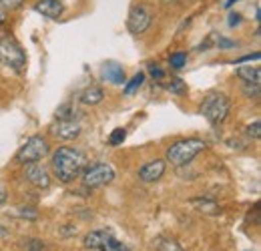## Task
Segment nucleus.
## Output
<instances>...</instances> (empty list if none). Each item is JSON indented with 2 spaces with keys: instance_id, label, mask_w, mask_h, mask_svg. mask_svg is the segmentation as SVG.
<instances>
[{
  "instance_id": "29",
  "label": "nucleus",
  "mask_w": 261,
  "mask_h": 251,
  "mask_svg": "<svg viewBox=\"0 0 261 251\" xmlns=\"http://www.w3.org/2000/svg\"><path fill=\"white\" fill-rule=\"evenodd\" d=\"M239 22H241L239 14H231V16H229V27H235V24H239Z\"/></svg>"
},
{
  "instance_id": "19",
  "label": "nucleus",
  "mask_w": 261,
  "mask_h": 251,
  "mask_svg": "<svg viewBox=\"0 0 261 251\" xmlns=\"http://www.w3.org/2000/svg\"><path fill=\"white\" fill-rule=\"evenodd\" d=\"M125 139H127V131L125 129H115L111 133V137H109V145L111 147H119V145H123Z\"/></svg>"
},
{
  "instance_id": "3",
  "label": "nucleus",
  "mask_w": 261,
  "mask_h": 251,
  "mask_svg": "<svg viewBox=\"0 0 261 251\" xmlns=\"http://www.w3.org/2000/svg\"><path fill=\"white\" fill-rule=\"evenodd\" d=\"M199 111L211 125H221L231 111V103L223 93H213L203 101Z\"/></svg>"
},
{
  "instance_id": "11",
  "label": "nucleus",
  "mask_w": 261,
  "mask_h": 251,
  "mask_svg": "<svg viewBox=\"0 0 261 251\" xmlns=\"http://www.w3.org/2000/svg\"><path fill=\"white\" fill-rule=\"evenodd\" d=\"M34 10H36L38 14H42V16H46V18L57 20V18L63 16L65 4H63L61 0H38V2L34 4Z\"/></svg>"
},
{
  "instance_id": "5",
  "label": "nucleus",
  "mask_w": 261,
  "mask_h": 251,
  "mask_svg": "<svg viewBox=\"0 0 261 251\" xmlns=\"http://www.w3.org/2000/svg\"><path fill=\"white\" fill-rule=\"evenodd\" d=\"M48 143L44 137L40 135H33L31 139H27V143L18 149L16 153V161L22 163V165H29V163H38L48 155Z\"/></svg>"
},
{
  "instance_id": "12",
  "label": "nucleus",
  "mask_w": 261,
  "mask_h": 251,
  "mask_svg": "<svg viewBox=\"0 0 261 251\" xmlns=\"http://www.w3.org/2000/svg\"><path fill=\"white\" fill-rule=\"evenodd\" d=\"M53 133L59 139H63V141H72V139H76L83 133V127H81V123L76 119H72V121H59L55 125V129H53Z\"/></svg>"
},
{
  "instance_id": "10",
  "label": "nucleus",
  "mask_w": 261,
  "mask_h": 251,
  "mask_svg": "<svg viewBox=\"0 0 261 251\" xmlns=\"http://www.w3.org/2000/svg\"><path fill=\"white\" fill-rule=\"evenodd\" d=\"M165 169H167V163L163 159H155V161H149L145 163L141 169H139V179L143 183H155L163 177Z\"/></svg>"
},
{
  "instance_id": "27",
  "label": "nucleus",
  "mask_w": 261,
  "mask_h": 251,
  "mask_svg": "<svg viewBox=\"0 0 261 251\" xmlns=\"http://www.w3.org/2000/svg\"><path fill=\"white\" fill-rule=\"evenodd\" d=\"M27 249L29 251H42L44 249V243H42V241H38V239H31V241L27 243Z\"/></svg>"
},
{
  "instance_id": "15",
  "label": "nucleus",
  "mask_w": 261,
  "mask_h": 251,
  "mask_svg": "<svg viewBox=\"0 0 261 251\" xmlns=\"http://www.w3.org/2000/svg\"><path fill=\"white\" fill-rule=\"evenodd\" d=\"M102 98H105L102 89H100V87H95V85L89 87V89H85L83 94H81V103H83V105H91V107H93V105H98Z\"/></svg>"
},
{
  "instance_id": "20",
  "label": "nucleus",
  "mask_w": 261,
  "mask_h": 251,
  "mask_svg": "<svg viewBox=\"0 0 261 251\" xmlns=\"http://www.w3.org/2000/svg\"><path fill=\"white\" fill-rule=\"evenodd\" d=\"M74 113H76V111H74L70 105H63V107L57 111V119H59V121H72V119H76Z\"/></svg>"
},
{
  "instance_id": "6",
  "label": "nucleus",
  "mask_w": 261,
  "mask_h": 251,
  "mask_svg": "<svg viewBox=\"0 0 261 251\" xmlns=\"http://www.w3.org/2000/svg\"><path fill=\"white\" fill-rule=\"evenodd\" d=\"M81 175H83L85 187L98 189V187L109 185V183L115 179V169H113L109 163H95V165H91V167H85Z\"/></svg>"
},
{
  "instance_id": "30",
  "label": "nucleus",
  "mask_w": 261,
  "mask_h": 251,
  "mask_svg": "<svg viewBox=\"0 0 261 251\" xmlns=\"http://www.w3.org/2000/svg\"><path fill=\"white\" fill-rule=\"evenodd\" d=\"M6 201V187L0 183V203H4Z\"/></svg>"
},
{
  "instance_id": "24",
  "label": "nucleus",
  "mask_w": 261,
  "mask_h": 251,
  "mask_svg": "<svg viewBox=\"0 0 261 251\" xmlns=\"http://www.w3.org/2000/svg\"><path fill=\"white\" fill-rule=\"evenodd\" d=\"M243 93H245V96H249V98H259V85L245 83L243 85Z\"/></svg>"
},
{
  "instance_id": "32",
  "label": "nucleus",
  "mask_w": 261,
  "mask_h": 251,
  "mask_svg": "<svg viewBox=\"0 0 261 251\" xmlns=\"http://www.w3.org/2000/svg\"><path fill=\"white\" fill-rule=\"evenodd\" d=\"M2 22H4V16H2V14H0V24H2Z\"/></svg>"
},
{
  "instance_id": "26",
  "label": "nucleus",
  "mask_w": 261,
  "mask_h": 251,
  "mask_svg": "<svg viewBox=\"0 0 261 251\" xmlns=\"http://www.w3.org/2000/svg\"><path fill=\"white\" fill-rule=\"evenodd\" d=\"M149 72H151V74H153V79H157V81L165 77V70L161 68V66H157V64H149Z\"/></svg>"
},
{
  "instance_id": "1",
  "label": "nucleus",
  "mask_w": 261,
  "mask_h": 251,
  "mask_svg": "<svg viewBox=\"0 0 261 251\" xmlns=\"http://www.w3.org/2000/svg\"><path fill=\"white\" fill-rule=\"evenodd\" d=\"M87 165V157L76 151V149H70V147H59L53 155V171H55V177L61 181V183H72L76 177H81L83 169Z\"/></svg>"
},
{
  "instance_id": "18",
  "label": "nucleus",
  "mask_w": 261,
  "mask_h": 251,
  "mask_svg": "<svg viewBox=\"0 0 261 251\" xmlns=\"http://www.w3.org/2000/svg\"><path fill=\"white\" fill-rule=\"evenodd\" d=\"M157 251H185L175 239H157Z\"/></svg>"
},
{
  "instance_id": "16",
  "label": "nucleus",
  "mask_w": 261,
  "mask_h": 251,
  "mask_svg": "<svg viewBox=\"0 0 261 251\" xmlns=\"http://www.w3.org/2000/svg\"><path fill=\"white\" fill-rule=\"evenodd\" d=\"M191 205L197 207V211H201V213H217L219 211L217 203L215 201H209V199H193Z\"/></svg>"
},
{
  "instance_id": "23",
  "label": "nucleus",
  "mask_w": 261,
  "mask_h": 251,
  "mask_svg": "<svg viewBox=\"0 0 261 251\" xmlns=\"http://www.w3.org/2000/svg\"><path fill=\"white\" fill-rule=\"evenodd\" d=\"M245 133H247V137H251V139H255V141H257V139L261 137V123H259V121H253V123H249Z\"/></svg>"
},
{
  "instance_id": "31",
  "label": "nucleus",
  "mask_w": 261,
  "mask_h": 251,
  "mask_svg": "<svg viewBox=\"0 0 261 251\" xmlns=\"http://www.w3.org/2000/svg\"><path fill=\"white\" fill-rule=\"evenodd\" d=\"M233 2H237V0H227V2H225V8H229V6L233 4Z\"/></svg>"
},
{
  "instance_id": "17",
  "label": "nucleus",
  "mask_w": 261,
  "mask_h": 251,
  "mask_svg": "<svg viewBox=\"0 0 261 251\" xmlns=\"http://www.w3.org/2000/svg\"><path fill=\"white\" fill-rule=\"evenodd\" d=\"M143 83H145V72H137L129 83L125 85V94H135L141 87H143Z\"/></svg>"
},
{
  "instance_id": "8",
  "label": "nucleus",
  "mask_w": 261,
  "mask_h": 251,
  "mask_svg": "<svg viewBox=\"0 0 261 251\" xmlns=\"http://www.w3.org/2000/svg\"><path fill=\"white\" fill-rule=\"evenodd\" d=\"M151 22H153V10L147 4H139V6H133L130 8L129 18H127V29L133 34L147 32V29L151 27Z\"/></svg>"
},
{
  "instance_id": "7",
  "label": "nucleus",
  "mask_w": 261,
  "mask_h": 251,
  "mask_svg": "<svg viewBox=\"0 0 261 251\" xmlns=\"http://www.w3.org/2000/svg\"><path fill=\"white\" fill-rule=\"evenodd\" d=\"M85 247L93 251H127V245L115 239L109 231H91L85 237Z\"/></svg>"
},
{
  "instance_id": "21",
  "label": "nucleus",
  "mask_w": 261,
  "mask_h": 251,
  "mask_svg": "<svg viewBox=\"0 0 261 251\" xmlns=\"http://www.w3.org/2000/svg\"><path fill=\"white\" fill-rule=\"evenodd\" d=\"M169 64L173 66V68H183L185 64H187V55L185 53H173L171 57H169Z\"/></svg>"
},
{
  "instance_id": "9",
  "label": "nucleus",
  "mask_w": 261,
  "mask_h": 251,
  "mask_svg": "<svg viewBox=\"0 0 261 251\" xmlns=\"http://www.w3.org/2000/svg\"><path fill=\"white\" fill-rule=\"evenodd\" d=\"M24 177H27L29 183H33L34 187H38V189L50 187L48 171H46V167L40 165V163H29L27 169H24Z\"/></svg>"
},
{
  "instance_id": "13",
  "label": "nucleus",
  "mask_w": 261,
  "mask_h": 251,
  "mask_svg": "<svg viewBox=\"0 0 261 251\" xmlns=\"http://www.w3.org/2000/svg\"><path fill=\"white\" fill-rule=\"evenodd\" d=\"M102 79L111 85H123L125 83V68L117 63H107L102 66Z\"/></svg>"
},
{
  "instance_id": "28",
  "label": "nucleus",
  "mask_w": 261,
  "mask_h": 251,
  "mask_svg": "<svg viewBox=\"0 0 261 251\" xmlns=\"http://www.w3.org/2000/svg\"><path fill=\"white\" fill-rule=\"evenodd\" d=\"M251 59H253V61H257V59H259V53H255V55H247V57H241V59H237V61H235L233 64L245 63V61H251Z\"/></svg>"
},
{
  "instance_id": "2",
  "label": "nucleus",
  "mask_w": 261,
  "mask_h": 251,
  "mask_svg": "<svg viewBox=\"0 0 261 251\" xmlns=\"http://www.w3.org/2000/svg\"><path fill=\"white\" fill-rule=\"evenodd\" d=\"M203 149H205V143L201 139H183V141L173 143L167 149L165 161H169L175 167H183V165L191 163Z\"/></svg>"
},
{
  "instance_id": "22",
  "label": "nucleus",
  "mask_w": 261,
  "mask_h": 251,
  "mask_svg": "<svg viewBox=\"0 0 261 251\" xmlns=\"http://www.w3.org/2000/svg\"><path fill=\"white\" fill-rule=\"evenodd\" d=\"M167 91L173 94H183L187 91V87H185V83H183L181 79H173L171 85H167Z\"/></svg>"
},
{
  "instance_id": "25",
  "label": "nucleus",
  "mask_w": 261,
  "mask_h": 251,
  "mask_svg": "<svg viewBox=\"0 0 261 251\" xmlns=\"http://www.w3.org/2000/svg\"><path fill=\"white\" fill-rule=\"evenodd\" d=\"M22 2L24 0H0V8H4V10H16V8L22 6Z\"/></svg>"
},
{
  "instance_id": "14",
  "label": "nucleus",
  "mask_w": 261,
  "mask_h": 251,
  "mask_svg": "<svg viewBox=\"0 0 261 251\" xmlns=\"http://www.w3.org/2000/svg\"><path fill=\"white\" fill-rule=\"evenodd\" d=\"M237 77H239L243 83L259 85L261 83V68L259 66H239V68H237Z\"/></svg>"
},
{
  "instance_id": "4",
  "label": "nucleus",
  "mask_w": 261,
  "mask_h": 251,
  "mask_svg": "<svg viewBox=\"0 0 261 251\" xmlns=\"http://www.w3.org/2000/svg\"><path fill=\"white\" fill-rule=\"evenodd\" d=\"M0 63L12 70H22L27 64V55L14 36L0 38Z\"/></svg>"
}]
</instances>
